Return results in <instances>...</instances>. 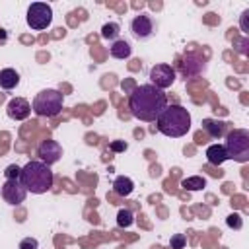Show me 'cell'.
I'll return each instance as SVG.
<instances>
[{"instance_id":"obj_21","label":"cell","mask_w":249,"mask_h":249,"mask_svg":"<svg viewBox=\"0 0 249 249\" xmlns=\"http://www.w3.org/2000/svg\"><path fill=\"white\" fill-rule=\"evenodd\" d=\"M226 224H228V228H231V230H241V228H243V218H241L239 212H231V214L226 218Z\"/></svg>"},{"instance_id":"obj_19","label":"cell","mask_w":249,"mask_h":249,"mask_svg":"<svg viewBox=\"0 0 249 249\" xmlns=\"http://www.w3.org/2000/svg\"><path fill=\"white\" fill-rule=\"evenodd\" d=\"M119 33H121V25H119L117 21H109V23H105V25L101 27V37H103V39L117 41Z\"/></svg>"},{"instance_id":"obj_10","label":"cell","mask_w":249,"mask_h":249,"mask_svg":"<svg viewBox=\"0 0 249 249\" xmlns=\"http://www.w3.org/2000/svg\"><path fill=\"white\" fill-rule=\"evenodd\" d=\"M31 103L25 99V97H12L6 105V113L10 119L14 121H25L29 115H31Z\"/></svg>"},{"instance_id":"obj_7","label":"cell","mask_w":249,"mask_h":249,"mask_svg":"<svg viewBox=\"0 0 249 249\" xmlns=\"http://www.w3.org/2000/svg\"><path fill=\"white\" fill-rule=\"evenodd\" d=\"M27 196V189L23 187V183L19 179H6L2 183V198L12 204V206H18L25 200Z\"/></svg>"},{"instance_id":"obj_12","label":"cell","mask_w":249,"mask_h":249,"mask_svg":"<svg viewBox=\"0 0 249 249\" xmlns=\"http://www.w3.org/2000/svg\"><path fill=\"white\" fill-rule=\"evenodd\" d=\"M130 31H132V35L136 39H148V37H152V33H154V21H152V18L146 16V14L136 16L130 21Z\"/></svg>"},{"instance_id":"obj_9","label":"cell","mask_w":249,"mask_h":249,"mask_svg":"<svg viewBox=\"0 0 249 249\" xmlns=\"http://www.w3.org/2000/svg\"><path fill=\"white\" fill-rule=\"evenodd\" d=\"M37 156H39V160H41L43 163H47V165L51 167L53 163H56V161L62 158V146H60L56 140L47 138V140H43V142L37 146Z\"/></svg>"},{"instance_id":"obj_16","label":"cell","mask_w":249,"mask_h":249,"mask_svg":"<svg viewBox=\"0 0 249 249\" xmlns=\"http://www.w3.org/2000/svg\"><path fill=\"white\" fill-rule=\"evenodd\" d=\"M19 84V74L14 68H2L0 70V88L2 89H14Z\"/></svg>"},{"instance_id":"obj_26","label":"cell","mask_w":249,"mask_h":249,"mask_svg":"<svg viewBox=\"0 0 249 249\" xmlns=\"http://www.w3.org/2000/svg\"><path fill=\"white\" fill-rule=\"evenodd\" d=\"M239 23H241V31H243V33H247V31H249V10H245V12L241 14Z\"/></svg>"},{"instance_id":"obj_24","label":"cell","mask_w":249,"mask_h":249,"mask_svg":"<svg viewBox=\"0 0 249 249\" xmlns=\"http://www.w3.org/2000/svg\"><path fill=\"white\" fill-rule=\"evenodd\" d=\"M18 249H39V241L35 237H23Z\"/></svg>"},{"instance_id":"obj_2","label":"cell","mask_w":249,"mask_h":249,"mask_svg":"<svg viewBox=\"0 0 249 249\" xmlns=\"http://www.w3.org/2000/svg\"><path fill=\"white\" fill-rule=\"evenodd\" d=\"M156 128L163 136H169V138L185 136L191 130V113L183 105L171 103L156 119Z\"/></svg>"},{"instance_id":"obj_8","label":"cell","mask_w":249,"mask_h":249,"mask_svg":"<svg viewBox=\"0 0 249 249\" xmlns=\"http://www.w3.org/2000/svg\"><path fill=\"white\" fill-rule=\"evenodd\" d=\"M150 82L152 86L160 88V89H165L169 88L173 82H175V68L171 64H154L150 68Z\"/></svg>"},{"instance_id":"obj_20","label":"cell","mask_w":249,"mask_h":249,"mask_svg":"<svg viewBox=\"0 0 249 249\" xmlns=\"http://www.w3.org/2000/svg\"><path fill=\"white\" fill-rule=\"evenodd\" d=\"M134 224V214L128 208H121L117 212V226L119 228H130Z\"/></svg>"},{"instance_id":"obj_27","label":"cell","mask_w":249,"mask_h":249,"mask_svg":"<svg viewBox=\"0 0 249 249\" xmlns=\"http://www.w3.org/2000/svg\"><path fill=\"white\" fill-rule=\"evenodd\" d=\"M8 41V31L0 27V43H6Z\"/></svg>"},{"instance_id":"obj_13","label":"cell","mask_w":249,"mask_h":249,"mask_svg":"<svg viewBox=\"0 0 249 249\" xmlns=\"http://www.w3.org/2000/svg\"><path fill=\"white\" fill-rule=\"evenodd\" d=\"M109 53H111V56H113V58L124 60V58H128V56L132 54V47H130V43H128V41H124V39H117V41H113V43H111Z\"/></svg>"},{"instance_id":"obj_17","label":"cell","mask_w":249,"mask_h":249,"mask_svg":"<svg viewBox=\"0 0 249 249\" xmlns=\"http://www.w3.org/2000/svg\"><path fill=\"white\" fill-rule=\"evenodd\" d=\"M202 128L212 136V138H222L226 132V123L218 121V119H204L202 121Z\"/></svg>"},{"instance_id":"obj_3","label":"cell","mask_w":249,"mask_h":249,"mask_svg":"<svg viewBox=\"0 0 249 249\" xmlns=\"http://www.w3.org/2000/svg\"><path fill=\"white\" fill-rule=\"evenodd\" d=\"M19 181L23 183L27 193L43 195V193L53 189L54 175H53V171H51V167L47 163H43L41 160H31L21 167Z\"/></svg>"},{"instance_id":"obj_22","label":"cell","mask_w":249,"mask_h":249,"mask_svg":"<svg viewBox=\"0 0 249 249\" xmlns=\"http://www.w3.org/2000/svg\"><path fill=\"white\" fill-rule=\"evenodd\" d=\"M169 245H171V249H185L187 237H185L183 233H173L171 239H169Z\"/></svg>"},{"instance_id":"obj_6","label":"cell","mask_w":249,"mask_h":249,"mask_svg":"<svg viewBox=\"0 0 249 249\" xmlns=\"http://www.w3.org/2000/svg\"><path fill=\"white\" fill-rule=\"evenodd\" d=\"M25 21L31 29L43 31L53 23V8L45 2H31L29 8H27Z\"/></svg>"},{"instance_id":"obj_23","label":"cell","mask_w":249,"mask_h":249,"mask_svg":"<svg viewBox=\"0 0 249 249\" xmlns=\"http://www.w3.org/2000/svg\"><path fill=\"white\" fill-rule=\"evenodd\" d=\"M19 173H21V167L16 165V163H12V165H8L4 169V177L6 179H19Z\"/></svg>"},{"instance_id":"obj_5","label":"cell","mask_w":249,"mask_h":249,"mask_svg":"<svg viewBox=\"0 0 249 249\" xmlns=\"http://www.w3.org/2000/svg\"><path fill=\"white\" fill-rule=\"evenodd\" d=\"M226 154L228 160H235L239 163H245L249 160V132L245 128H233L226 136Z\"/></svg>"},{"instance_id":"obj_4","label":"cell","mask_w":249,"mask_h":249,"mask_svg":"<svg viewBox=\"0 0 249 249\" xmlns=\"http://www.w3.org/2000/svg\"><path fill=\"white\" fill-rule=\"evenodd\" d=\"M64 95L58 89H43L35 95L31 109L39 117H56L62 111Z\"/></svg>"},{"instance_id":"obj_18","label":"cell","mask_w":249,"mask_h":249,"mask_svg":"<svg viewBox=\"0 0 249 249\" xmlns=\"http://www.w3.org/2000/svg\"><path fill=\"white\" fill-rule=\"evenodd\" d=\"M181 187L187 189V191H200L206 187V179L200 177V175H195V177H187L181 181Z\"/></svg>"},{"instance_id":"obj_15","label":"cell","mask_w":249,"mask_h":249,"mask_svg":"<svg viewBox=\"0 0 249 249\" xmlns=\"http://www.w3.org/2000/svg\"><path fill=\"white\" fill-rule=\"evenodd\" d=\"M113 191L115 195L119 196H128L132 191H134V181L126 175H119L115 181H113Z\"/></svg>"},{"instance_id":"obj_11","label":"cell","mask_w":249,"mask_h":249,"mask_svg":"<svg viewBox=\"0 0 249 249\" xmlns=\"http://www.w3.org/2000/svg\"><path fill=\"white\" fill-rule=\"evenodd\" d=\"M206 62H204V56H200L198 53H187L183 56V62H181V72L183 76H198L202 70H204Z\"/></svg>"},{"instance_id":"obj_25","label":"cell","mask_w":249,"mask_h":249,"mask_svg":"<svg viewBox=\"0 0 249 249\" xmlns=\"http://www.w3.org/2000/svg\"><path fill=\"white\" fill-rule=\"evenodd\" d=\"M109 148H111V152H124L128 148V144L124 140H113Z\"/></svg>"},{"instance_id":"obj_1","label":"cell","mask_w":249,"mask_h":249,"mask_svg":"<svg viewBox=\"0 0 249 249\" xmlns=\"http://www.w3.org/2000/svg\"><path fill=\"white\" fill-rule=\"evenodd\" d=\"M167 107V93L152 84L136 86L128 95V109L134 119L154 123Z\"/></svg>"},{"instance_id":"obj_14","label":"cell","mask_w":249,"mask_h":249,"mask_svg":"<svg viewBox=\"0 0 249 249\" xmlns=\"http://www.w3.org/2000/svg\"><path fill=\"white\" fill-rule=\"evenodd\" d=\"M206 160L210 165H222L226 160H228V154H226V148L224 144H212L206 148Z\"/></svg>"}]
</instances>
